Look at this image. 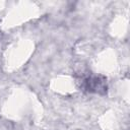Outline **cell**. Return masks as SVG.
Wrapping results in <instances>:
<instances>
[{"label":"cell","mask_w":130,"mask_h":130,"mask_svg":"<svg viewBox=\"0 0 130 130\" xmlns=\"http://www.w3.org/2000/svg\"><path fill=\"white\" fill-rule=\"evenodd\" d=\"M84 84H85L84 85L85 89H87L88 91H91V92H98L101 89H105V81L100 80V78L96 76L89 77V78L85 79Z\"/></svg>","instance_id":"6da1fadb"}]
</instances>
